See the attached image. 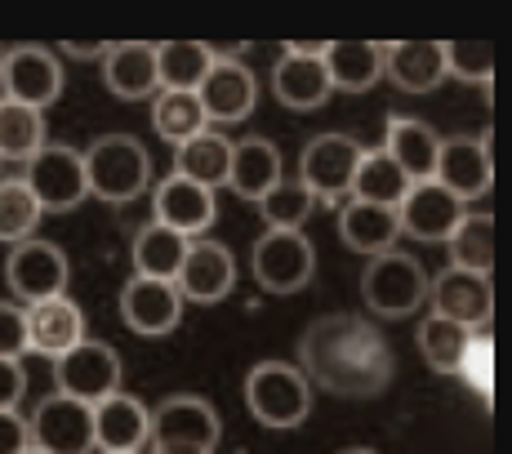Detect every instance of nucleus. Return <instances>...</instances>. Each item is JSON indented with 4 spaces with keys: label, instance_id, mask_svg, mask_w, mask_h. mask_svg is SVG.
Listing matches in <instances>:
<instances>
[{
    "label": "nucleus",
    "instance_id": "obj_5",
    "mask_svg": "<svg viewBox=\"0 0 512 454\" xmlns=\"http://www.w3.org/2000/svg\"><path fill=\"white\" fill-rule=\"evenodd\" d=\"M361 299L374 317H415V312L428 303V272L415 254L406 250H388V254H374L361 272Z\"/></svg>",
    "mask_w": 512,
    "mask_h": 454
},
{
    "label": "nucleus",
    "instance_id": "obj_20",
    "mask_svg": "<svg viewBox=\"0 0 512 454\" xmlns=\"http://www.w3.org/2000/svg\"><path fill=\"white\" fill-rule=\"evenodd\" d=\"M428 299H432V317H446L455 325H468V330H486L490 312H495L490 276L459 272V268L428 276Z\"/></svg>",
    "mask_w": 512,
    "mask_h": 454
},
{
    "label": "nucleus",
    "instance_id": "obj_31",
    "mask_svg": "<svg viewBox=\"0 0 512 454\" xmlns=\"http://www.w3.org/2000/svg\"><path fill=\"white\" fill-rule=\"evenodd\" d=\"M410 192V179L397 170V161H392L383 147H370V152H361L357 161V174H352V201H366V205H383V210H397L401 196Z\"/></svg>",
    "mask_w": 512,
    "mask_h": 454
},
{
    "label": "nucleus",
    "instance_id": "obj_14",
    "mask_svg": "<svg viewBox=\"0 0 512 454\" xmlns=\"http://www.w3.org/2000/svg\"><path fill=\"white\" fill-rule=\"evenodd\" d=\"M0 85H5L9 103L45 112V107L58 103V94H63V63L41 45L5 49V58H0Z\"/></svg>",
    "mask_w": 512,
    "mask_h": 454
},
{
    "label": "nucleus",
    "instance_id": "obj_27",
    "mask_svg": "<svg viewBox=\"0 0 512 454\" xmlns=\"http://www.w3.org/2000/svg\"><path fill=\"white\" fill-rule=\"evenodd\" d=\"M334 94H366L383 81V45L374 41H330L321 54Z\"/></svg>",
    "mask_w": 512,
    "mask_h": 454
},
{
    "label": "nucleus",
    "instance_id": "obj_16",
    "mask_svg": "<svg viewBox=\"0 0 512 454\" xmlns=\"http://www.w3.org/2000/svg\"><path fill=\"white\" fill-rule=\"evenodd\" d=\"M214 219H219V196L210 187L187 183L179 174H165L161 183H152V223L196 241L210 232Z\"/></svg>",
    "mask_w": 512,
    "mask_h": 454
},
{
    "label": "nucleus",
    "instance_id": "obj_13",
    "mask_svg": "<svg viewBox=\"0 0 512 454\" xmlns=\"http://www.w3.org/2000/svg\"><path fill=\"white\" fill-rule=\"evenodd\" d=\"M490 179H495V165H490V130L477 134V138L472 134L441 138L437 165H432V183H441L459 205H464V201L486 196Z\"/></svg>",
    "mask_w": 512,
    "mask_h": 454
},
{
    "label": "nucleus",
    "instance_id": "obj_11",
    "mask_svg": "<svg viewBox=\"0 0 512 454\" xmlns=\"http://www.w3.org/2000/svg\"><path fill=\"white\" fill-rule=\"evenodd\" d=\"M326 45L321 41H285L277 67H272V94L290 112H317L330 103V76L321 67Z\"/></svg>",
    "mask_w": 512,
    "mask_h": 454
},
{
    "label": "nucleus",
    "instance_id": "obj_12",
    "mask_svg": "<svg viewBox=\"0 0 512 454\" xmlns=\"http://www.w3.org/2000/svg\"><path fill=\"white\" fill-rule=\"evenodd\" d=\"M27 437L45 454H90L94 450V406L76 397H45L27 419Z\"/></svg>",
    "mask_w": 512,
    "mask_h": 454
},
{
    "label": "nucleus",
    "instance_id": "obj_10",
    "mask_svg": "<svg viewBox=\"0 0 512 454\" xmlns=\"http://www.w3.org/2000/svg\"><path fill=\"white\" fill-rule=\"evenodd\" d=\"M250 272L268 294H299L317 272V250L303 232H263L250 250Z\"/></svg>",
    "mask_w": 512,
    "mask_h": 454
},
{
    "label": "nucleus",
    "instance_id": "obj_9",
    "mask_svg": "<svg viewBox=\"0 0 512 454\" xmlns=\"http://www.w3.org/2000/svg\"><path fill=\"white\" fill-rule=\"evenodd\" d=\"M54 379H58V392H63V397L98 406L103 397L121 392V352H116L112 343L85 334L76 348H67L63 357L54 361Z\"/></svg>",
    "mask_w": 512,
    "mask_h": 454
},
{
    "label": "nucleus",
    "instance_id": "obj_34",
    "mask_svg": "<svg viewBox=\"0 0 512 454\" xmlns=\"http://www.w3.org/2000/svg\"><path fill=\"white\" fill-rule=\"evenodd\" d=\"M152 130L156 138H165V143H187V138H196L201 130H210V121H205L201 112V98L196 94H179V90H156L152 94Z\"/></svg>",
    "mask_w": 512,
    "mask_h": 454
},
{
    "label": "nucleus",
    "instance_id": "obj_44",
    "mask_svg": "<svg viewBox=\"0 0 512 454\" xmlns=\"http://www.w3.org/2000/svg\"><path fill=\"white\" fill-rule=\"evenodd\" d=\"M107 41H94V45H85V41H63V54L67 58H81V63H103L107 58Z\"/></svg>",
    "mask_w": 512,
    "mask_h": 454
},
{
    "label": "nucleus",
    "instance_id": "obj_23",
    "mask_svg": "<svg viewBox=\"0 0 512 454\" xmlns=\"http://www.w3.org/2000/svg\"><path fill=\"white\" fill-rule=\"evenodd\" d=\"M281 179H285V165H281V152H277V143H272V138L250 134V138H241V143H232L228 187L241 196V201L259 205Z\"/></svg>",
    "mask_w": 512,
    "mask_h": 454
},
{
    "label": "nucleus",
    "instance_id": "obj_18",
    "mask_svg": "<svg viewBox=\"0 0 512 454\" xmlns=\"http://www.w3.org/2000/svg\"><path fill=\"white\" fill-rule=\"evenodd\" d=\"M121 321L143 339H161V334L179 330L183 321V294L174 290V281H152V276H130L121 285Z\"/></svg>",
    "mask_w": 512,
    "mask_h": 454
},
{
    "label": "nucleus",
    "instance_id": "obj_2",
    "mask_svg": "<svg viewBox=\"0 0 512 454\" xmlns=\"http://www.w3.org/2000/svg\"><path fill=\"white\" fill-rule=\"evenodd\" d=\"M81 161L90 196L107 205H130L152 187V156L134 134H98Z\"/></svg>",
    "mask_w": 512,
    "mask_h": 454
},
{
    "label": "nucleus",
    "instance_id": "obj_7",
    "mask_svg": "<svg viewBox=\"0 0 512 454\" xmlns=\"http://www.w3.org/2000/svg\"><path fill=\"white\" fill-rule=\"evenodd\" d=\"M67 281H72V263H67L63 245L45 241V236H27V241L9 245L5 285L27 303V308L67 294Z\"/></svg>",
    "mask_w": 512,
    "mask_h": 454
},
{
    "label": "nucleus",
    "instance_id": "obj_37",
    "mask_svg": "<svg viewBox=\"0 0 512 454\" xmlns=\"http://www.w3.org/2000/svg\"><path fill=\"white\" fill-rule=\"evenodd\" d=\"M317 205L321 201L299 179H281L259 201V214H263V223H268V232H303V223L317 214Z\"/></svg>",
    "mask_w": 512,
    "mask_h": 454
},
{
    "label": "nucleus",
    "instance_id": "obj_15",
    "mask_svg": "<svg viewBox=\"0 0 512 454\" xmlns=\"http://www.w3.org/2000/svg\"><path fill=\"white\" fill-rule=\"evenodd\" d=\"M174 290L183 294V303H223L236 290V254L223 241H210V236L187 241Z\"/></svg>",
    "mask_w": 512,
    "mask_h": 454
},
{
    "label": "nucleus",
    "instance_id": "obj_42",
    "mask_svg": "<svg viewBox=\"0 0 512 454\" xmlns=\"http://www.w3.org/2000/svg\"><path fill=\"white\" fill-rule=\"evenodd\" d=\"M23 392H27L23 361H0V410H18Z\"/></svg>",
    "mask_w": 512,
    "mask_h": 454
},
{
    "label": "nucleus",
    "instance_id": "obj_32",
    "mask_svg": "<svg viewBox=\"0 0 512 454\" xmlns=\"http://www.w3.org/2000/svg\"><path fill=\"white\" fill-rule=\"evenodd\" d=\"M187 236L170 232L161 223H143L134 232V276H152V281H174L183 268Z\"/></svg>",
    "mask_w": 512,
    "mask_h": 454
},
{
    "label": "nucleus",
    "instance_id": "obj_17",
    "mask_svg": "<svg viewBox=\"0 0 512 454\" xmlns=\"http://www.w3.org/2000/svg\"><path fill=\"white\" fill-rule=\"evenodd\" d=\"M196 98H201L205 121L236 125V121H245V116L254 112V103H259V76H254L241 58L219 54V58H214V67L205 72Z\"/></svg>",
    "mask_w": 512,
    "mask_h": 454
},
{
    "label": "nucleus",
    "instance_id": "obj_4",
    "mask_svg": "<svg viewBox=\"0 0 512 454\" xmlns=\"http://www.w3.org/2000/svg\"><path fill=\"white\" fill-rule=\"evenodd\" d=\"M223 437L219 410L205 397L179 392V397H165L161 406L147 419V446L152 454H214Z\"/></svg>",
    "mask_w": 512,
    "mask_h": 454
},
{
    "label": "nucleus",
    "instance_id": "obj_39",
    "mask_svg": "<svg viewBox=\"0 0 512 454\" xmlns=\"http://www.w3.org/2000/svg\"><path fill=\"white\" fill-rule=\"evenodd\" d=\"M441 54H446V76L477 81V85H486V94H490V72H495V63H490L486 45L481 41H450V45H441Z\"/></svg>",
    "mask_w": 512,
    "mask_h": 454
},
{
    "label": "nucleus",
    "instance_id": "obj_25",
    "mask_svg": "<svg viewBox=\"0 0 512 454\" xmlns=\"http://www.w3.org/2000/svg\"><path fill=\"white\" fill-rule=\"evenodd\" d=\"M437 147L441 134L432 130L419 116H388V134H383V152L397 161V170L410 183L432 179V165H437Z\"/></svg>",
    "mask_w": 512,
    "mask_h": 454
},
{
    "label": "nucleus",
    "instance_id": "obj_6",
    "mask_svg": "<svg viewBox=\"0 0 512 454\" xmlns=\"http://www.w3.org/2000/svg\"><path fill=\"white\" fill-rule=\"evenodd\" d=\"M23 183H27V192L36 196L41 214H67L90 201L85 161H81V152L67 143H45L41 152L23 165Z\"/></svg>",
    "mask_w": 512,
    "mask_h": 454
},
{
    "label": "nucleus",
    "instance_id": "obj_29",
    "mask_svg": "<svg viewBox=\"0 0 512 454\" xmlns=\"http://www.w3.org/2000/svg\"><path fill=\"white\" fill-rule=\"evenodd\" d=\"M228 165H232V138L219 130H201L196 138L174 147V174L201 187H228Z\"/></svg>",
    "mask_w": 512,
    "mask_h": 454
},
{
    "label": "nucleus",
    "instance_id": "obj_1",
    "mask_svg": "<svg viewBox=\"0 0 512 454\" xmlns=\"http://www.w3.org/2000/svg\"><path fill=\"white\" fill-rule=\"evenodd\" d=\"M299 374L334 397H379L392 383V348L366 317L330 312L299 339Z\"/></svg>",
    "mask_w": 512,
    "mask_h": 454
},
{
    "label": "nucleus",
    "instance_id": "obj_24",
    "mask_svg": "<svg viewBox=\"0 0 512 454\" xmlns=\"http://www.w3.org/2000/svg\"><path fill=\"white\" fill-rule=\"evenodd\" d=\"M383 76L401 94H432L446 81V54L441 41H397L383 45Z\"/></svg>",
    "mask_w": 512,
    "mask_h": 454
},
{
    "label": "nucleus",
    "instance_id": "obj_8",
    "mask_svg": "<svg viewBox=\"0 0 512 454\" xmlns=\"http://www.w3.org/2000/svg\"><path fill=\"white\" fill-rule=\"evenodd\" d=\"M366 147L352 134H317L308 138V147L299 152V183L317 196L321 205H343V196L352 192V174Z\"/></svg>",
    "mask_w": 512,
    "mask_h": 454
},
{
    "label": "nucleus",
    "instance_id": "obj_33",
    "mask_svg": "<svg viewBox=\"0 0 512 454\" xmlns=\"http://www.w3.org/2000/svg\"><path fill=\"white\" fill-rule=\"evenodd\" d=\"M446 245H450V268L490 276V268H495V219L490 214H464Z\"/></svg>",
    "mask_w": 512,
    "mask_h": 454
},
{
    "label": "nucleus",
    "instance_id": "obj_48",
    "mask_svg": "<svg viewBox=\"0 0 512 454\" xmlns=\"http://www.w3.org/2000/svg\"><path fill=\"white\" fill-rule=\"evenodd\" d=\"M0 165H5V161H0Z\"/></svg>",
    "mask_w": 512,
    "mask_h": 454
},
{
    "label": "nucleus",
    "instance_id": "obj_40",
    "mask_svg": "<svg viewBox=\"0 0 512 454\" xmlns=\"http://www.w3.org/2000/svg\"><path fill=\"white\" fill-rule=\"evenodd\" d=\"M490 357H495V348H490V330H477L464 352V365H459V374H464V383L472 392H477L481 401H490Z\"/></svg>",
    "mask_w": 512,
    "mask_h": 454
},
{
    "label": "nucleus",
    "instance_id": "obj_19",
    "mask_svg": "<svg viewBox=\"0 0 512 454\" xmlns=\"http://www.w3.org/2000/svg\"><path fill=\"white\" fill-rule=\"evenodd\" d=\"M464 214L468 210L446 192V187L423 179V183H410V192L401 196L397 227H401V236H415L423 245H441V241H450V232L459 227Z\"/></svg>",
    "mask_w": 512,
    "mask_h": 454
},
{
    "label": "nucleus",
    "instance_id": "obj_46",
    "mask_svg": "<svg viewBox=\"0 0 512 454\" xmlns=\"http://www.w3.org/2000/svg\"><path fill=\"white\" fill-rule=\"evenodd\" d=\"M343 454H374V450H343Z\"/></svg>",
    "mask_w": 512,
    "mask_h": 454
},
{
    "label": "nucleus",
    "instance_id": "obj_38",
    "mask_svg": "<svg viewBox=\"0 0 512 454\" xmlns=\"http://www.w3.org/2000/svg\"><path fill=\"white\" fill-rule=\"evenodd\" d=\"M41 205L27 192L23 179H0V245H18L27 236H36L41 227Z\"/></svg>",
    "mask_w": 512,
    "mask_h": 454
},
{
    "label": "nucleus",
    "instance_id": "obj_26",
    "mask_svg": "<svg viewBox=\"0 0 512 454\" xmlns=\"http://www.w3.org/2000/svg\"><path fill=\"white\" fill-rule=\"evenodd\" d=\"M103 81L121 103H143V98H152L161 90V85H156V45H143V41L112 45L103 58Z\"/></svg>",
    "mask_w": 512,
    "mask_h": 454
},
{
    "label": "nucleus",
    "instance_id": "obj_22",
    "mask_svg": "<svg viewBox=\"0 0 512 454\" xmlns=\"http://www.w3.org/2000/svg\"><path fill=\"white\" fill-rule=\"evenodd\" d=\"M23 317H27V352H41V357L58 361L67 348H76L85 339V312L67 294L32 303V308H23Z\"/></svg>",
    "mask_w": 512,
    "mask_h": 454
},
{
    "label": "nucleus",
    "instance_id": "obj_36",
    "mask_svg": "<svg viewBox=\"0 0 512 454\" xmlns=\"http://www.w3.org/2000/svg\"><path fill=\"white\" fill-rule=\"evenodd\" d=\"M472 334H477V330H468V325H455V321H446V317H423L415 339H419V352H423V361H428L432 374H459Z\"/></svg>",
    "mask_w": 512,
    "mask_h": 454
},
{
    "label": "nucleus",
    "instance_id": "obj_47",
    "mask_svg": "<svg viewBox=\"0 0 512 454\" xmlns=\"http://www.w3.org/2000/svg\"><path fill=\"white\" fill-rule=\"evenodd\" d=\"M0 58H5V49H0Z\"/></svg>",
    "mask_w": 512,
    "mask_h": 454
},
{
    "label": "nucleus",
    "instance_id": "obj_28",
    "mask_svg": "<svg viewBox=\"0 0 512 454\" xmlns=\"http://www.w3.org/2000/svg\"><path fill=\"white\" fill-rule=\"evenodd\" d=\"M397 210H383V205H366V201H348L339 205V241L357 254H388L397 250Z\"/></svg>",
    "mask_w": 512,
    "mask_h": 454
},
{
    "label": "nucleus",
    "instance_id": "obj_41",
    "mask_svg": "<svg viewBox=\"0 0 512 454\" xmlns=\"http://www.w3.org/2000/svg\"><path fill=\"white\" fill-rule=\"evenodd\" d=\"M27 352V317L18 303H0V361H18Z\"/></svg>",
    "mask_w": 512,
    "mask_h": 454
},
{
    "label": "nucleus",
    "instance_id": "obj_30",
    "mask_svg": "<svg viewBox=\"0 0 512 454\" xmlns=\"http://www.w3.org/2000/svg\"><path fill=\"white\" fill-rule=\"evenodd\" d=\"M214 49L201 41H165L156 45V85L161 90H179V94H196L205 81V72L214 67Z\"/></svg>",
    "mask_w": 512,
    "mask_h": 454
},
{
    "label": "nucleus",
    "instance_id": "obj_3",
    "mask_svg": "<svg viewBox=\"0 0 512 454\" xmlns=\"http://www.w3.org/2000/svg\"><path fill=\"white\" fill-rule=\"evenodd\" d=\"M245 406L263 428L290 432L308 423L312 414V383L290 361H259L245 374Z\"/></svg>",
    "mask_w": 512,
    "mask_h": 454
},
{
    "label": "nucleus",
    "instance_id": "obj_21",
    "mask_svg": "<svg viewBox=\"0 0 512 454\" xmlns=\"http://www.w3.org/2000/svg\"><path fill=\"white\" fill-rule=\"evenodd\" d=\"M152 410L130 392H112L94 406V446L103 454H143Z\"/></svg>",
    "mask_w": 512,
    "mask_h": 454
},
{
    "label": "nucleus",
    "instance_id": "obj_43",
    "mask_svg": "<svg viewBox=\"0 0 512 454\" xmlns=\"http://www.w3.org/2000/svg\"><path fill=\"white\" fill-rule=\"evenodd\" d=\"M27 446H32L27 419L18 410H0V454H23Z\"/></svg>",
    "mask_w": 512,
    "mask_h": 454
},
{
    "label": "nucleus",
    "instance_id": "obj_45",
    "mask_svg": "<svg viewBox=\"0 0 512 454\" xmlns=\"http://www.w3.org/2000/svg\"><path fill=\"white\" fill-rule=\"evenodd\" d=\"M23 454H45V450H36V446H27V450H23Z\"/></svg>",
    "mask_w": 512,
    "mask_h": 454
},
{
    "label": "nucleus",
    "instance_id": "obj_35",
    "mask_svg": "<svg viewBox=\"0 0 512 454\" xmlns=\"http://www.w3.org/2000/svg\"><path fill=\"white\" fill-rule=\"evenodd\" d=\"M45 147V112L0 98V161H32Z\"/></svg>",
    "mask_w": 512,
    "mask_h": 454
}]
</instances>
